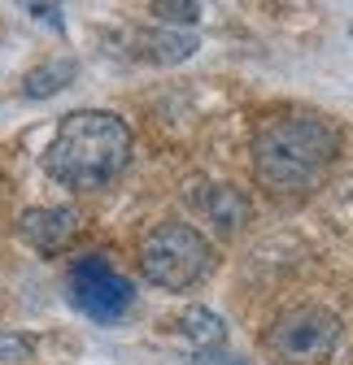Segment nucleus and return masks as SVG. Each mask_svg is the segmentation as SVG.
Returning a JSON list of instances; mask_svg holds the SVG:
<instances>
[{
    "mask_svg": "<svg viewBox=\"0 0 353 365\" xmlns=\"http://www.w3.org/2000/svg\"><path fill=\"white\" fill-rule=\"evenodd\" d=\"M340 157V126L323 113H275L253 135V178L271 200H305Z\"/></svg>",
    "mask_w": 353,
    "mask_h": 365,
    "instance_id": "1",
    "label": "nucleus"
},
{
    "mask_svg": "<svg viewBox=\"0 0 353 365\" xmlns=\"http://www.w3.org/2000/svg\"><path fill=\"white\" fill-rule=\"evenodd\" d=\"M126 161H131V126L109 109L66 113L49 153H44V170L70 192L109 187L126 170Z\"/></svg>",
    "mask_w": 353,
    "mask_h": 365,
    "instance_id": "2",
    "label": "nucleus"
},
{
    "mask_svg": "<svg viewBox=\"0 0 353 365\" xmlns=\"http://www.w3.org/2000/svg\"><path fill=\"white\" fill-rule=\"evenodd\" d=\"M214 269V244L192 222H161L140 240V274L161 292H188Z\"/></svg>",
    "mask_w": 353,
    "mask_h": 365,
    "instance_id": "3",
    "label": "nucleus"
},
{
    "mask_svg": "<svg viewBox=\"0 0 353 365\" xmlns=\"http://www.w3.org/2000/svg\"><path fill=\"white\" fill-rule=\"evenodd\" d=\"M340 317L323 304H297L284 309L271 331H267V352L279 365H323L336 344H340Z\"/></svg>",
    "mask_w": 353,
    "mask_h": 365,
    "instance_id": "4",
    "label": "nucleus"
},
{
    "mask_svg": "<svg viewBox=\"0 0 353 365\" xmlns=\"http://www.w3.org/2000/svg\"><path fill=\"white\" fill-rule=\"evenodd\" d=\"M66 287H70V300H74V309L79 313H87L92 322H101V327H109V322H118V317L136 304V287H131V279L122 269H114L105 257H79L74 265H70V279H66Z\"/></svg>",
    "mask_w": 353,
    "mask_h": 365,
    "instance_id": "5",
    "label": "nucleus"
},
{
    "mask_svg": "<svg viewBox=\"0 0 353 365\" xmlns=\"http://www.w3.org/2000/svg\"><path fill=\"white\" fill-rule=\"evenodd\" d=\"M18 235H22L35 252L57 257V252H66V248L74 244V235H79V213H74L70 205H35V209H26V213L18 217Z\"/></svg>",
    "mask_w": 353,
    "mask_h": 365,
    "instance_id": "6",
    "label": "nucleus"
},
{
    "mask_svg": "<svg viewBox=\"0 0 353 365\" xmlns=\"http://www.w3.org/2000/svg\"><path fill=\"white\" fill-rule=\"evenodd\" d=\"M201 213L223 235H236V231H244V222H249V200L232 187V182H214V187L201 192Z\"/></svg>",
    "mask_w": 353,
    "mask_h": 365,
    "instance_id": "7",
    "label": "nucleus"
},
{
    "mask_svg": "<svg viewBox=\"0 0 353 365\" xmlns=\"http://www.w3.org/2000/svg\"><path fill=\"white\" fill-rule=\"evenodd\" d=\"M74 74H79V66H74L70 57L44 61V66H35V70L22 78V96H26V101H49V96H57L61 87L74 83Z\"/></svg>",
    "mask_w": 353,
    "mask_h": 365,
    "instance_id": "8",
    "label": "nucleus"
},
{
    "mask_svg": "<svg viewBox=\"0 0 353 365\" xmlns=\"http://www.w3.org/2000/svg\"><path fill=\"white\" fill-rule=\"evenodd\" d=\"M144 43V57L149 61H161V66H174V61H184L197 53V35L188 31H157V35H140Z\"/></svg>",
    "mask_w": 353,
    "mask_h": 365,
    "instance_id": "9",
    "label": "nucleus"
},
{
    "mask_svg": "<svg viewBox=\"0 0 353 365\" xmlns=\"http://www.w3.org/2000/svg\"><path fill=\"white\" fill-rule=\"evenodd\" d=\"M174 327H179L184 339H192V344H201V348H214V344H223V339H227L223 317L209 313V309H184Z\"/></svg>",
    "mask_w": 353,
    "mask_h": 365,
    "instance_id": "10",
    "label": "nucleus"
},
{
    "mask_svg": "<svg viewBox=\"0 0 353 365\" xmlns=\"http://www.w3.org/2000/svg\"><path fill=\"white\" fill-rule=\"evenodd\" d=\"M153 14H157L161 22H184V26H192V22L201 18V5H192V0H174V5H166V0H157Z\"/></svg>",
    "mask_w": 353,
    "mask_h": 365,
    "instance_id": "11",
    "label": "nucleus"
},
{
    "mask_svg": "<svg viewBox=\"0 0 353 365\" xmlns=\"http://www.w3.org/2000/svg\"><path fill=\"white\" fill-rule=\"evenodd\" d=\"M31 352V339H18V335H0V361H22Z\"/></svg>",
    "mask_w": 353,
    "mask_h": 365,
    "instance_id": "12",
    "label": "nucleus"
}]
</instances>
